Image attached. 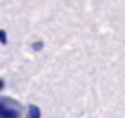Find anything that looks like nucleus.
Masks as SVG:
<instances>
[{"label":"nucleus","instance_id":"obj_1","mask_svg":"<svg viewBox=\"0 0 125 118\" xmlns=\"http://www.w3.org/2000/svg\"><path fill=\"white\" fill-rule=\"evenodd\" d=\"M0 118H20V105L9 102L8 98L0 100Z\"/></svg>","mask_w":125,"mask_h":118},{"label":"nucleus","instance_id":"obj_2","mask_svg":"<svg viewBox=\"0 0 125 118\" xmlns=\"http://www.w3.org/2000/svg\"><path fill=\"white\" fill-rule=\"evenodd\" d=\"M28 118H41V109L37 105H30L28 107Z\"/></svg>","mask_w":125,"mask_h":118},{"label":"nucleus","instance_id":"obj_3","mask_svg":"<svg viewBox=\"0 0 125 118\" xmlns=\"http://www.w3.org/2000/svg\"><path fill=\"white\" fill-rule=\"evenodd\" d=\"M0 39H2V44L8 43V37H6V32H4V30H0Z\"/></svg>","mask_w":125,"mask_h":118},{"label":"nucleus","instance_id":"obj_4","mask_svg":"<svg viewBox=\"0 0 125 118\" xmlns=\"http://www.w3.org/2000/svg\"><path fill=\"white\" fill-rule=\"evenodd\" d=\"M33 48H35V50H41V48H42V43H41V41H37V43L33 44Z\"/></svg>","mask_w":125,"mask_h":118}]
</instances>
